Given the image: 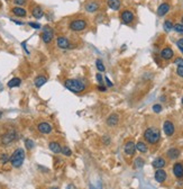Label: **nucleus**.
Segmentation results:
<instances>
[{"label":"nucleus","instance_id":"3c124183","mask_svg":"<svg viewBox=\"0 0 183 189\" xmlns=\"http://www.w3.org/2000/svg\"><path fill=\"white\" fill-rule=\"evenodd\" d=\"M181 24L183 25V16H182V18H181Z\"/></svg>","mask_w":183,"mask_h":189},{"label":"nucleus","instance_id":"1a4fd4ad","mask_svg":"<svg viewBox=\"0 0 183 189\" xmlns=\"http://www.w3.org/2000/svg\"><path fill=\"white\" fill-rule=\"evenodd\" d=\"M37 130H38V132L42 134H50V133H52L53 127L50 123H47V122H42V123H40V124L37 125Z\"/></svg>","mask_w":183,"mask_h":189},{"label":"nucleus","instance_id":"6e6d98bb","mask_svg":"<svg viewBox=\"0 0 183 189\" xmlns=\"http://www.w3.org/2000/svg\"><path fill=\"white\" fill-rule=\"evenodd\" d=\"M6 1H9V0H6Z\"/></svg>","mask_w":183,"mask_h":189},{"label":"nucleus","instance_id":"f704fd0d","mask_svg":"<svg viewBox=\"0 0 183 189\" xmlns=\"http://www.w3.org/2000/svg\"><path fill=\"white\" fill-rule=\"evenodd\" d=\"M153 112L154 113H161L162 112V106L160 104H155L153 106Z\"/></svg>","mask_w":183,"mask_h":189},{"label":"nucleus","instance_id":"72a5a7b5","mask_svg":"<svg viewBox=\"0 0 183 189\" xmlns=\"http://www.w3.org/2000/svg\"><path fill=\"white\" fill-rule=\"evenodd\" d=\"M28 25L31 26V28H34V29H40L42 26H40V24H38V23H34V22H28Z\"/></svg>","mask_w":183,"mask_h":189},{"label":"nucleus","instance_id":"37998d69","mask_svg":"<svg viewBox=\"0 0 183 189\" xmlns=\"http://www.w3.org/2000/svg\"><path fill=\"white\" fill-rule=\"evenodd\" d=\"M11 22H14L15 24H17V25H24V23L23 22H19V20H16V19L11 18Z\"/></svg>","mask_w":183,"mask_h":189},{"label":"nucleus","instance_id":"c03bdc74","mask_svg":"<svg viewBox=\"0 0 183 189\" xmlns=\"http://www.w3.org/2000/svg\"><path fill=\"white\" fill-rule=\"evenodd\" d=\"M22 46L24 47V50H25V52L27 53V54H29V51L27 50V47H26V42H23L22 43Z\"/></svg>","mask_w":183,"mask_h":189},{"label":"nucleus","instance_id":"6e6552de","mask_svg":"<svg viewBox=\"0 0 183 189\" xmlns=\"http://www.w3.org/2000/svg\"><path fill=\"white\" fill-rule=\"evenodd\" d=\"M56 45H57V47L62 49V50H68V49L71 47L70 41L65 36H59V37L56 38Z\"/></svg>","mask_w":183,"mask_h":189},{"label":"nucleus","instance_id":"39448f33","mask_svg":"<svg viewBox=\"0 0 183 189\" xmlns=\"http://www.w3.org/2000/svg\"><path fill=\"white\" fill-rule=\"evenodd\" d=\"M42 31H43L42 32V35H40L42 41L45 44H50L53 41V38H54V31H53V28L50 27L48 25H46L42 28Z\"/></svg>","mask_w":183,"mask_h":189},{"label":"nucleus","instance_id":"5fc2aeb1","mask_svg":"<svg viewBox=\"0 0 183 189\" xmlns=\"http://www.w3.org/2000/svg\"><path fill=\"white\" fill-rule=\"evenodd\" d=\"M182 105H183V98H182Z\"/></svg>","mask_w":183,"mask_h":189},{"label":"nucleus","instance_id":"de8ad7c7","mask_svg":"<svg viewBox=\"0 0 183 189\" xmlns=\"http://www.w3.org/2000/svg\"><path fill=\"white\" fill-rule=\"evenodd\" d=\"M177 46H179V49H180V51L182 52V54H183V46H181V45H179V44H177Z\"/></svg>","mask_w":183,"mask_h":189},{"label":"nucleus","instance_id":"603ef678","mask_svg":"<svg viewBox=\"0 0 183 189\" xmlns=\"http://www.w3.org/2000/svg\"><path fill=\"white\" fill-rule=\"evenodd\" d=\"M1 90H2V87H1V84H0V91H1Z\"/></svg>","mask_w":183,"mask_h":189},{"label":"nucleus","instance_id":"2f4dec72","mask_svg":"<svg viewBox=\"0 0 183 189\" xmlns=\"http://www.w3.org/2000/svg\"><path fill=\"white\" fill-rule=\"evenodd\" d=\"M9 159L10 157L7 153H3V154H1V157H0V162L2 164H6L7 162H9Z\"/></svg>","mask_w":183,"mask_h":189},{"label":"nucleus","instance_id":"f257e3e1","mask_svg":"<svg viewBox=\"0 0 183 189\" xmlns=\"http://www.w3.org/2000/svg\"><path fill=\"white\" fill-rule=\"evenodd\" d=\"M64 87L68 90H70V91H72V92L81 93L85 90L87 86L82 81L78 80V79H66L64 81Z\"/></svg>","mask_w":183,"mask_h":189},{"label":"nucleus","instance_id":"a211bd4d","mask_svg":"<svg viewBox=\"0 0 183 189\" xmlns=\"http://www.w3.org/2000/svg\"><path fill=\"white\" fill-rule=\"evenodd\" d=\"M166 155L168 158L171 160H177L179 157H180V150L177 149V148H171L168 152H166Z\"/></svg>","mask_w":183,"mask_h":189},{"label":"nucleus","instance_id":"f8f14e48","mask_svg":"<svg viewBox=\"0 0 183 189\" xmlns=\"http://www.w3.org/2000/svg\"><path fill=\"white\" fill-rule=\"evenodd\" d=\"M124 151L127 155H134L135 151H136V145L133 141H128L124 146Z\"/></svg>","mask_w":183,"mask_h":189},{"label":"nucleus","instance_id":"dca6fc26","mask_svg":"<svg viewBox=\"0 0 183 189\" xmlns=\"http://www.w3.org/2000/svg\"><path fill=\"white\" fill-rule=\"evenodd\" d=\"M173 55H174L173 50H172L171 47H164V49L161 51V58L163 60H171L173 58Z\"/></svg>","mask_w":183,"mask_h":189},{"label":"nucleus","instance_id":"a18cd8bd","mask_svg":"<svg viewBox=\"0 0 183 189\" xmlns=\"http://www.w3.org/2000/svg\"><path fill=\"white\" fill-rule=\"evenodd\" d=\"M66 189H78V188H77V187H75L73 183H69L68 187H66Z\"/></svg>","mask_w":183,"mask_h":189},{"label":"nucleus","instance_id":"aec40b11","mask_svg":"<svg viewBox=\"0 0 183 189\" xmlns=\"http://www.w3.org/2000/svg\"><path fill=\"white\" fill-rule=\"evenodd\" d=\"M173 174L177 178H183V164L175 163L173 165Z\"/></svg>","mask_w":183,"mask_h":189},{"label":"nucleus","instance_id":"7ed1b4c3","mask_svg":"<svg viewBox=\"0 0 183 189\" xmlns=\"http://www.w3.org/2000/svg\"><path fill=\"white\" fill-rule=\"evenodd\" d=\"M144 139L149 144H156L161 140V132L156 127H148L144 132Z\"/></svg>","mask_w":183,"mask_h":189},{"label":"nucleus","instance_id":"a19ab883","mask_svg":"<svg viewBox=\"0 0 183 189\" xmlns=\"http://www.w3.org/2000/svg\"><path fill=\"white\" fill-rule=\"evenodd\" d=\"M174 63L177 65H183V59L182 58H177V59L174 60Z\"/></svg>","mask_w":183,"mask_h":189},{"label":"nucleus","instance_id":"58836bf2","mask_svg":"<svg viewBox=\"0 0 183 189\" xmlns=\"http://www.w3.org/2000/svg\"><path fill=\"white\" fill-rule=\"evenodd\" d=\"M103 80L106 81V84H107V87H109V88L114 87V84H112L111 81L109 80V78H108V77H103Z\"/></svg>","mask_w":183,"mask_h":189},{"label":"nucleus","instance_id":"6ab92c4d","mask_svg":"<svg viewBox=\"0 0 183 189\" xmlns=\"http://www.w3.org/2000/svg\"><path fill=\"white\" fill-rule=\"evenodd\" d=\"M46 82H47V77H45V75H37L34 80V84L36 88H40L42 86H44V84H46Z\"/></svg>","mask_w":183,"mask_h":189},{"label":"nucleus","instance_id":"2eb2a0df","mask_svg":"<svg viewBox=\"0 0 183 189\" xmlns=\"http://www.w3.org/2000/svg\"><path fill=\"white\" fill-rule=\"evenodd\" d=\"M84 8H85L88 13H96L97 10L100 8V5L98 2H96V1H90V2L85 3Z\"/></svg>","mask_w":183,"mask_h":189},{"label":"nucleus","instance_id":"393cba45","mask_svg":"<svg viewBox=\"0 0 183 189\" xmlns=\"http://www.w3.org/2000/svg\"><path fill=\"white\" fill-rule=\"evenodd\" d=\"M165 160L163 158H156L154 161H153V163H152V165L155 169H163V167H165Z\"/></svg>","mask_w":183,"mask_h":189},{"label":"nucleus","instance_id":"9d476101","mask_svg":"<svg viewBox=\"0 0 183 189\" xmlns=\"http://www.w3.org/2000/svg\"><path fill=\"white\" fill-rule=\"evenodd\" d=\"M163 131L164 133L168 135V136H172L175 132V127H174V124L171 121H165L164 124H163Z\"/></svg>","mask_w":183,"mask_h":189},{"label":"nucleus","instance_id":"20e7f679","mask_svg":"<svg viewBox=\"0 0 183 189\" xmlns=\"http://www.w3.org/2000/svg\"><path fill=\"white\" fill-rule=\"evenodd\" d=\"M88 26V22L83 18H78V19H73L71 23H70V29L73 32H82L84 31Z\"/></svg>","mask_w":183,"mask_h":189},{"label":"nucleus","instance_id":"864d4df0","mask_svg":"<svg viewBox=\"0 0 183 189\" xmlns=\"http://www.w3.org/2000/svg\"><path fill=\"white\" fill-rule=\"evenodd\" d=\"M51 189H59V188H56V187H52Z\"/></svg>","mask_w":183,"mask_h":189},{"label":"nucleus","instance_id":"8fccbe9b","mask_svg":"<svg viewBox=\"0 0 183 189\" xmlns=\"http://www.w3.org/2000/svg\"><path fill=\"white\" fill-rule=\"evenodd\" d=\"M2 115H3V113H2V112H1V110H0V118L2 117Z\"/></svg>","mask_w":183,"mask_h":189},{"label":"nucleus","instance_id":"b1692460","mask_svg":"<svg viewBox=\"0 0 183 189\" xmlns=\"http://www.w3.org/2000/svg\"><path fill=\"white\" fill-rule=\"evenodd\" d=\"M22 84V79L20 78H13L11 80L8 81V84H7V86H8V88H17L19 87Z\"/></svg>","mask_w":183,"mask_h":189},{"label":"nucleus","instance_id":"49530a36","mask_svg":"<svg viewBox=\"0 0 183 189\" xmlns=\"http://www.w3.org/2000/svg\"><path fill=\"white\" fill-rule=\"evenodd\" d=\"M177 44H179V45H181V46H183V37L177 41Z\"/></svg>","mask_w":183,"mask_h":189},{"label":"nucleus","instance_id":"cd10ccee","mask_svg":"<svg viewBox=\"0 0 183 189\" xmlns=\"http://www.w3.org/2000/svg\"><path fill=\"white\" fill-rule=\"evenodd\" d=\"M163 28H164V31L166 32V33H168V32L172 31V28H173V24H172V22H171V20H165L164 25H163Z\"/></svg>","mask_w":183,"mask_h":189},{"label":"nucleus","instance_id":"4be33fe9","mask_svg":"<svg viewBox=\"0 0 183 189\" xmlns=\"http://www.w3.org/2000/svg\"><path fill=\"white\" fill-rule=\"evenodd\" d=\"M48 149H50L53 153L57 154V153H61L62 146H61V144H60V143H57V142H50V143H48Z\"/></svg>","mask_w":183,"mask_h":189},{"label":"nucleus","instance_id":"bb28decb","mask_svg":"<svg viewBox=\"0 0 183 189\" xmlns=\"http://www.w3.org/2000/svg\"><path fill=\"white\" fill-rule=\"evenodd\" d=\"M96 68L98 69V71L99 72H105L106 68H105V64L102 63V61L100 59H98L96 61Z\"/></svg>","mask_w":183,"mask_h":189},{"label":"nucleus","instance_id":"423d86ee","mask_svg":"<svg viewBox=\"0 0 183 189\" xmlns=\"http://www.w3.org/2000/svg\"><path fill=\"white\" fill-rule=\"evenodd\" d=\"M16 139H17V133H16V131L10 130L1 136V143H2L3 145H9L10 143H13Z\"/></svg>","mask_w":183,"mask_h":189},{"label":"nucleus","instance_id":"5701e85b","mask_svg":"<svg viewBox=\"0 0 183 189\" xmlns=\"http://www.w3.org/2000/svg\"><path fill=\"white\" fill-rule=\"evenodd\" d=\"M107 5H108V7L110 9L118 10L120 8L121 2H120V0H107Z\"/></svg>","mask_w":183,"mask_h":189},{"label":"nucleus","instance_id":"7c9ffc66","mask_svg":"<svg viewBox=\"0 0 183 189\" xmlns=\"http://www.w3.org/2000/svg\"><path fill=\"white\" fill-rule=\"evenodd\" d=\"M144 164H145V162H144V160L142 158H137L136 160H135V163H134V165H135V168H142L144 167Z\"/></svg>","mask_w":183,"mask_h":189},{"label":"nucleus","instance_id":"0eeeda50","mask_svg":"<svg viewBox=\"0 0 183 189\" xmlns=\"http://www.w3.org/2000/svg\"><path fill=\"white\" fill-rule=\"evenodd\" d=\"M120 19H121V22H123V24H126V25L133 23V20H134L133 11H131V10H124L120 15Z\"/></svg>","mask_w":183,"mask_h":189},{"label":"nucleus","instance_id":"4468645a","mask_svg":"<svg viewBox=\"0 0 183 189\" xmlns=\"http://www.w3.org/2000/svg\"><path fill=\"white\" fill-rule=\"evenodd\" d=\"M11 13H13L16 17H20V18H24V17L27 16V11H26L23 7H18V6L11 8Z\"/></svg>","mask_w":183,"mask_h":189},{"label":"nucleus","instance_id":"ddd939ff","mask_svg":"<svg viewBox=\"0 0 183 189\" xmlns=\"http://www.w3.org/2000/svg\"><path fill=\"white\" fill-rule=\"evenodd\" d=\"M168 11H170V5H168V2H163V3H161L157 8V16L163 17V16L166 15Z\"/></svg>","mask_w":183,"mask_h":189},{"label":"nucleus","instance_id":"f03ea898","mask_svg":"<svg viewBox=\"0 0 183 189\" xmlns=\"http://www.w3.org/2000/svg\"><path fill=\"white\" fill-rule=\"evenodd\" d=\"M25 151L24 149L22 148H18V149H16L14 151V153L10 155V159H9V162L11 163L14 168H20L25 161Z\"/></svg>","mask_w":183,"mask_h":189},{"label":"nucleus","instance_id":"09e8293b","mask_svg":"<svg viewBox=\"0 0 183 189\" xmlns=\"http://www.w3.org/2000/svg\"><path fill=\"white\" fill-rule=\"evenodd\" d=\"M89 189H96V187L93 186L92 183H90V186H89Z\"/></svg>","mask_w":183,"mask_h":189},{"label":"nucleus","instance_id":"ea45409f","mask_svg":"<svg viewBox=\"0 0 183 189\" xmlns=\"http://www.w3.org/2000/svg\"><path fill=\"white\" fill-rule=\"evenodd\" d=\"M102 142L105 143V145H109L111 141H110V137L107 136V135H105V136H102Z\"/></svg>","mask_w":183,"mask_h":189},{"label":"nucleus","instance_id":"c85d7f7f","mask_svg":"<svg viewBox=\"0 0 183 189\" xmlns=\"http://www.w3.org/2000/svg\"><path fill=\"white\" fill-rule=\"evenodd\" d=\"M25 146L27 150H33L35 148V143L33 140L31 139H26L25 140Z\"/></svg>","mask_w":183,"mask_h":189},{"label":"nucleus","instance_id":"412c9836","mask_svg":"<svg viewBox=\"0 0 183 189\" xmlns=\"http://www.w3.org/2000/svg\"><path fill=\"white\" fill-rule=\"evenodd\" d=\"M31 15H33V17L36 19L42 18V17L44 16V11H43V9H42V7L35 6L34 8L31 9Z\"/></svg>","mask_w":183,"mask_h":189},{"label":"nucleus","instance_id":"c756f323","mask_svg":"<svg viewBox=\"0 0 183 189\" xmlns=\"http://www.w3.org/2000/svg\"><path fill=\"white\" fill-rule=\"evenodd\" d=\"M61 153L65 155V157H70L72 154V151L69 146H62V150H61Z\"/></svg>","mask_w":183,"mask_h":189},{"label":"nucleus","instance_id":"9b49d317","mask_svg":"<svg viewBox=\"0 0 183 189\" xmlns=\"http://www.w3.org/2000/svg\"><path fill=\"white\" fill-rule=\"evenodd\" d=\"M118 122H119V116H118L116 113H112V114H110L108 117H107V119H106V124L110 127H114L118 124Z\"/></svg>","mask_w":183,"mask_h":189},{"label":"nucleus","instance_id":"4c0bfd02","mask_svg":"<svg viewBox=\"0 0 183 189\" xmlns=\"http://www.w3.org/2000/svg\"><path fill=\"white\" fill-rule=\"evenodd\" d=\"M26 2H27V0H14V5H17L18 7L25 5Z\"/></svg>","mask_w":183,"mask_h":189},{"label":"nucleus","instance_id":"473e14b6","mask_svg":"<svg viewBox=\"0 0 183 189\" xmlns=\"http://www.w3.org/2000/svg\"><path fill=\"white\" fill-rule=\"evenodd\" d=\"M173 29L177 32V33H179V34H183V25L180 24V23H179V24H175V25L173 26Z\"/></svg>","mask_w":183,"mask_h":189},{"label":"nucleus","instance_id":"e433bc0d","mask_svg":"<svg viewBox=\"0 0 183 189\" xmlns=\"http://www.w3.org/2000/svg\"><path fill=\"white\" fill-rule=\"evenodd\" d=\"M96 79H97V81H98V84H103V77L101 75V73H97Z\"/></svg>","mask_w":183,"mask_h":189},{"label":"nucleus","instance_id":"c9c22d12","mask_svg":"<svg viewBox=\"0 0 183 189\" xmlns=\"http://www.w3.org/2000/svg\"><path fill=\"white\" fill-rule=\"evenodd\" d=\"M177 75L179 77L183 78V65H177Z\"/></svg>","mask_w":183,"mask_h":189},{"label":"nucleus","instance_id":"79ce46f5","mask_svg":"<svg viewBox=\"0 0 183 189\" xmlns=\"http://www.w3.org/2000/svg\"><path fill=\"white\" fill-rule=\"evenodd\" d=\"M98 90H99V91H106V90H107V87H106L105 84H99V86H98Z\"/></svg>","mask_w":183,"mask_h":189},{"label":"nucleus","instance_id":"a878e982","mask_svg":"<svg viewBox=\"0 0 183 189\" xmlns=\"http://www.w3.org/2000/svg\"><path fill=\"white\" fill-rule=\"evenodd\" d=\"M136 150H138L139 152H142V153H146V152L148 151V146H147V144L144 142H138L136 144Z\"/></svg>","mask_w":183,"mask_h":189},{"label":"nucleus","instance_id":"f3484780","mask_svg":"<svg viewBox=\"0 0 183 189\" xmlns=\"http://www.w3.org/2000/svg\"><path fill=\"white\" fill-rule=\"evenodd\" d=\"M155 180L160 183H164L166 180V172L163 169H157L155 172Z\"/></svg>","mask_w":183,"mask_h":189}]
</instances>
